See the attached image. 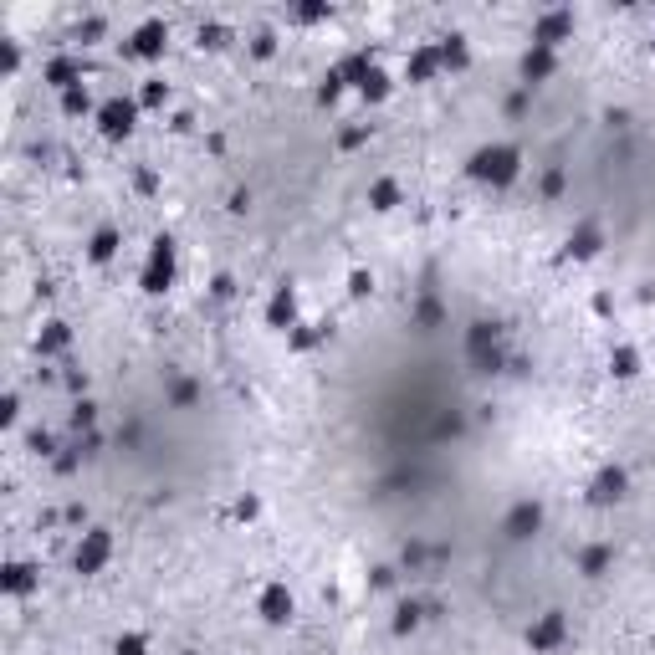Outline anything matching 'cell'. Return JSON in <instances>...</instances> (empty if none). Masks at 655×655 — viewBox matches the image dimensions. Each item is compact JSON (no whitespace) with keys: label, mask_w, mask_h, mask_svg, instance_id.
<instances>
[{"label":"cell","mask_w":655,"mask_h":655,"mask_svg":"<svg viewBox=\"0 0 655 655\" xmlns=\"http://www.w3.org/2000/svg\"><path fill=\"white\" fill-rule=\"evenodd\" d=\"M16 67H21V47H16V41H6V77H16Z\"/></svg>","instance_id":"obj_41"},{"label":"cell","mask_w":655,"mask_h":655,"mask_svg":"<svg viewBox=\"0 0 655 655\" xmlns=\"http://www.w3.org/2000/svg\"><path fill=\"white\" fill-rule=\"evenodd\" d=\"M57 103H62V113H67V118H87V113H98V108H93V93H87V82H77V87H67V93H57Z\"/></svg>","instance_id":"obj_25"},{"label":"cell","mask_w":655,"mask_h":655,"mask_svg":"<svg viewBox=\"0 0 655 655\" xmlns=\"http://www.w3.org/2000/svg\"><path fill=\"white\" fill-rule=\"evenodd\" d=\"M118 251H123V231H118L113 221H103L93 236H87V261H93V267H108Z\"/></svg>","instance_id":"obj_14"},{"label":"cell","mask_w":655,"mask_h":655,"mask_svg":"<svg viewBox=\"0 0 655 655\" xmlns=\"http://www.w3.org/2000/svg\"><path fill=\"white\" fill-rule=\"evenodd\" d=\"M113 528H103V522H93V528H82L77 543H72V574L82 579H98L108 563H113Z\"/></svg>","instance_id":"obj_3"},{"label":"cell","mask_w":655,"mask_h":655,"mask_svg":"<svg viewBox=\"0 0 655 655\" xmlns=\"http://www.w3.org/2000/svg\"><path fill=\"white\" fill-rule=\"evenodd\" d=\"M563 640H569V615H563V609H543V615L528 625V650L533 655H553Z\"/></svg>","instance_id":"obj_7"},{"label":"cell","mask_w":655,"mask_h":655,"mask_svg":"<svg viewBox=\"0 0 655 655\" xmlns=\"http://www.w3.org/2000/svg\"><path fill=\"white\" fill-rule=\"evenodd\" d=\"M261 323H267L272 333H292L297 323H302V308H297V287H272V297H267V308H261Z\"/></svg>","instance_id":"obj_10"},{"label":"cell","mask_w":655,"mask_h":655,"mask_svg":"<svg viewBox=\"0 0 655 655\" xmlns=\"http://www.w3.org/2000/svg\"><path fill=\"white\" fill-rule=\"evenodd\" d=\"M517 72H522V82H548L553 72H558V52L553 47H528V52H522V62H517Z\"/></svg>","instance_id":"obj_15"},{"label":"cell","mask_w":655,"mask_h":655,"mask_svg":"<svg viewBox=\"0 0 655 655\" xmlns=\"http://www.w3.org/2000/svg\"><path fill=\"white\" fill-rule=\"evenodd\" d=\"M609 563H615V548H609V543H589V548H579V574H584V579H604V574H609Z\"/></svg>","instance_id":"obj_21"},{"label":"cell","mask_w":655,"mask_h":655,"mask_svg":"<svg viewBox=\"0 0 655 655\" xmlns=\"http://www.w3.org/2000/svg\"><path fill=\"white\" fill-rule=\"evenodd\" d=\"M441 318H446V313H441V302H435V297H420V308H415V323H420V328H435Z\"/></svg>","instance_id":"obj_33"},{"label":"cell","mask_w":655,"mask_h":655,"mask_svg":"<svg viewBox=\"0 0 655 655\" xmlns=\"http://www.w3.org/2000/svg\"><path fill=\"white\" fill-rule=\"evenodd\" d=\"M389 93H395V77L374 62V72L359 82V98H364V103H389Z\"/></svg>","instance_id":"obj_24"},{"label":"cell","mask_w":655,"mask_h":655,"mask_svg":"<svg viewBox=\"0 0 655 655\" xmlns=\"http://www.w3.org/2000/svg\"><path fill=\"white\" fill-rule=\"evenodd\" d=\"M200 41H210V47H226V31H221V26H200Z\"/></svg>","instance_id":"obj_40"},{"label":"cell","mask_w":655,"mask_h":655,"mask_svg":"<svg viewBox=\"0 0 655 655\" xmlns=\"http://www.w3.org/2000/svg\"><path fill=\"white\" fill-rule=\"evenodd\" d=\"M522 149L512 144V139H492V144H476L471 154H466V180L471 185H487V190H512L517 180H522Z\"/></svg>","instance_id":"obj_1"},{"label":"cell","mask_w":655,"mask_h":655,"mask_svg":"<svg viewBox=\"0 0 655 655\" xmlns=\"http://www.w3.org/2000/svg\"><path fill=\"white\" fill-rule=\"evenodd\" d=\"M0 589H6L11 599H26V594L36 589V563H26V558H11L6 569H0Z\"/></svg>","instance_id":"obj_16"},{"label":"cell","mask_w":655,"mask_h":655,"mask_svg":"<svg viewBox=\"0 0 655 655\" xmlns=\"http://www.w3.org/2000/svg\"><path fill=\"white\" fill-rule=\"evenodd\" d=\"M139 113H144L139 98H123V93H118V98H103V103H98L93 123H98V134H103L108 144H123V139L139 128Z\"/></svg>","instance_id":"obj_5"},{"label":"cell","mask_w":655,"mask_h":655,"mask_svg":"<svg viewBox=\"0 0 655 655\" xmlns=\"http://www.w3.org/2000/svg\"><path fill=\"white\" fill-rule=\"evenodd\" d=\"M369 292H374V277H369L364 267H354V272H348V297L359 302V297H369Z\"/></svg>","instance_id":"obj_35"},{"label":"cell","mask_w":655,"mask_h":655,"mask_svg":"<svg viewBox=\"0 0 655 655\" xmlns=\"http://www.w3.org/2000/svg\"><path fill=\"white\" fill-rule=\"evenodd\" d=\"M640 369H645V354H640V348L635 343H615V348H609V374H615V379H640Z\"/></svg>","instance_id":"obj_19"},{"label":"cell","mask_w":655,"mask_h":655,"mask_svg":"<svg viewBox=\"0 0 655 655\" xmlns=\"http://www.w3.org/2000/svg\"><path fill=\"white\" fill-rule=\"evenodd\" d=\"M113 655H149V635L144 630H123L113 640Z\"/></svg>","instance_id":"obj_27"},{"label":"cell","mask_w":655,"mask_h":655,"mask_svg":"<svg viewBox=\"0 0 655 655\" xmlns=\"http://www.w3.org/2000/svg\"><path fill=\"white\" fill-rule=\"evenodd\" d=\"M231 517H236V522H256V517H261V497H256V492H241V497L231 502Z\"/></svg>","instance_id":"obj_29"},{"label":"cell","mask_w":655,"mask_h":655,"mask_svg":"<svg viewBox=\"0 0 655 655\" xmlns=\"http://www.w3.org/2000/svg\"><path fill=\"white\" fill-rule=\"evenodd\" d=\"M343 98V77H338V67H328V77L318 82V103H338Z\"/></svg>","instance_id":"obj_32"},{"label":"cell","mask_w":655,"mask_h":655,"mask_svg":"<svg viewBox=\"0 0 655 655\" xmlns=\"http://www.w3.org/2000/svg\"><path fill=\"white\" fill-rule=\"evenodd\" d=\"M41 82H52L57 93H67V87L82 82V62H77V57H52L47 67H41Z\"/></svg>","instance_id":"obj_20"},{"label":"cell","mask_w":655,"mask_h":655,"mask_svg":"<svg viewBox=\"0 0 655 655\" xmlns=\"http://www.w3.org/2000/svg\"><path fill=\"white\" fill-rule=\"evenodd\" d=\"M67 348H72V328H67L62 318L41 323V333H36V354H41V359H57V354H67Z\"/></svg>","instance_id":"obj_17"},{"label":"cell","mask_w":655,"mask_h":655,"mask_svg":"<svg viewBox=\"0 0 655 655\" xmlns=\"http://www.w3.org/2000/svg\"><path fill=\"white\" fill-rule=\"evenodd\" d=\"M256 620L267 630H287L297 620V594H292L287 579H267L256 589Z\"/></svg>","instance_id":"obj_4"},{"label":"cell","mask_w":655,"mask_h":655,"mask_svg":"<svg viewBox=\"0 0 655 655\" xmlns=\"http://www.w3.org/2000/svg\"><path fill=\"white\" fill-rule=\"evenodd\" d=\"M400 200H405V190H400V180H389V174L369 185V210H379V215L400 210Z\"/></svg>","instance_id":"obj_23"},{"label":"cell","mask_w":655,"mask_h":655,"mask_svg":"<svg viewBox=\"0 0 655 655\" xmlns=\"http://www.w3.org/2000/svg\"><path fill=\"white\" fill-rule=\"evenodd\" d=\"M169 405L190 410V405H195V384H190V379H174V384H169Z\"/></svg>","instance_id":"obj_34"},{"label":"cell","mask_w":655,"mask_h":655,"mask_svg":"<svg viewBox=\"0 0 655 655\" xmlns=\"http://www.w3.org/2000/svg\"><path fill=\"white\" fill-rule=\"evenodd\" d=\"M543 195H548V200L563 195V169H548V174H543Z\"/></svg>","instance_id":"obj_39"},{"label":"cell","mask_w":655,"mask_h":655,"mask_svg":"<svg viewBox=\"0 0 655 655\" xmlns=\"http://www.w3.org/2000/svg\"><path fill=\"white\" fill-rule=\"evenodd\" d=\"M93 420H98V405H93V400H82V405H72V430H77V435H82V430H87V435H93Z\"/></svg>","instance_id":"obj_31"},{"label":"cell","mask_w":655,"mask_h":655,"mask_svg":"<svg viewBox=\"0 0 655 655\" xmlns=\"http://www.w3.org/2000/svg\"><path fill=\"white\" fill-rule=\"evenodd\" d=\"M134 98H139V108H164L169 103V82L164 77H144V87H139Z\"/></svg>","instance_id":"obj_26"},{"label":"cell","mask_w":655,"mask_h":655,"mask_svg":"<svg viewBox=\"0 0 655 655\" xmlns=\"http://www.w3.org/2000/svg\"><path fill=\"white\" fill-rule=\"evenodd\" d=\"M435 52H441V72H466L471 67V41L461 31L441 36V41H435Z\"/></svg>","instance_id":"obj_18"},{"label":"cell","mask_w":655,"mask_h":655,"mask_svg":"<svg viewBox=\"0 0 655 655\" xmlns=\"http://www.w3.org/2000/svg\"><path fill=\"white\" fill-rule=\"evenodd\" d=\"M174 277H180V246H174V236H154L144 251V267H139V292L164 297L174 287Z\"/></svg>","instance_id":"obj_2"},{"label":"cell","mask_w":655,"mask_h":655,"mask_svg":"<svg viewBox=\"0 0 655 655\" xmlns=\"http://www.w3.org/2000/svg\"><path fill=\"white\" fill-rule=\"evenodd\" d=\"M323 328H328V323H297V328L287 333V343H292V348H313L318 338H328Z\"/></svg>","instance_id":"obj_28"},{"label":"cell","mask_w":655,"mask_h":655,"mask_svg":"<svg viewBox=\"0 0 655 655\" xmlns=\"http://www.w3.org/2000/svg\"><path fill=\"white\" fill-rule=\"evenodd\" d=\"M272 52H277V36H272V31H256V36H251V57L267 62Z\"/></svg>","instance_id":"obj_36"},{"label":"cell","mask_w":655,"mask_h":655,"mask_svg":"<svg viewBox=\"0 0 655 655\" xmlns=\"http://www.w3.org/2000/svg\"><path fill=\"white\" fill-rule=\"evenodd\" d=\"M563 41H574V11H538L533 16V47H563Z\"/></svg>","instance_id":"obj_11"},{"label":"cell","mask_w":655,"mask_h":655,"mask_svg":"<svg viewBox=\"0 0 655 655\" xmlns=\"http://www.w3.org/2000/svg\"><path fill=\"white\" fill-rule=\"evenodd\" d=\"M16 410H21V400H16V389H11V395H6V405H0V415H6V420H16Z\"/></svg>","instance_id":"obj_42"},{"label":"cell","mask_w":655,"mask_h":655,"mask_svg":"<svg viewBox=\"0 0 655 655\" xmlns=\"http://www.w3.org/2000/svg\"><path fill=\"white\" fill-rule=\"evenodd\" d=\"M164 47H169V26H164L159 16H149V21L134 26V36H128V47H123V52L134 57V62H159Z\"/></svg>","instance_id":"obj_9"},{"label":"cell","mask_w":655,"mask_h":655,"mask_svg":"<svg viewBox=\"0 0 655 655\" xmlns=\"http://www.w3.org/2000/svg\"><path fill=\"white\" fill-rule=\"evenodd\" d=\"M369 139V128H343V134H338V149H359Z\"/></svg>","instance_id":"obj_38"},{"label":"cell","mask_w":655,"mask_h":655,"mask_svg":"<svg viewBox=\"0 0 655 655\" xmlns=\"http://www.w3.org/2000/svg\"><path fill=\"white\" fill-rule=\"evenodd\" d=\"M441 77V52H435V41H415L410 57H405V82L410 87H425Z\"/></svg>","instance_id":"obj_13"},{"label":"cell","mask_w":655,"mask_h":655,"mask_svg":"<svg viewBox=\"0 0 655 655\" xmlns=\"http://www.w3.org/2000/svg\"><path fill=\"white\" fill-rule=\"evenodd\" d=\"M420 625V609L415 604H400V615H395V635H405V630H415Z\"/></svg>","instance_id":"obj_37"},{"label":"cell","mask_w":655,"mask_h":655,"mask_svg":"<svg viewBox=\"0 0 655 655\" xmlns=\"http://www.w3.org/2000/svg\"><path fill=\"white\" fill-rule=\"evenodd\" d=\"M466 354H471L476 364L492 359V354H497V328H492V323H471V328H466Z\"/></svg>","instance_id":"obj_22"},{"label":"cell","mask_w":655,"mask_h":655,"mask_svg":"<svg viewBox=\"0 0 655 655\" xmlns=\"http://www.w3.org/2000/svg\"><path fill=\"white\" fill-rule=\"evenodd\" d=\"M543 517H548V512H543L538 497H517V502L507 507V517H502V533H507L512 543H528V538L543 528Z\"/></svg>","instance_id":"obj_8"},{"label":"cell","mask_w":655,"mask_h":655,"mask_svg":"<svg viewBox=\"0 0 655 655\" xmlns=\"http://www.w3.org/2000/svg\"><path fill=\"white\" fill-rule=\"evenodd\" d=\"M292 21L297 26H318V21H328V6H323V0H308V6L292 11Z\"/></svg>","instance_id":"obj_30"},{"label":"cell","mask_w":655,"mask_h":655,"mask_svg":"<svg viewBox=\"0 0 655 655\" xmlns=\"http://www.w3.org/2000/svg\"><path fill=\"white\" fill-rule=\"evenodd\" d=\"M625 492H630V471L609 461V466H599V471L589 476V487H584V502H589L594 512H604V507L625 502Z\"/></svg>","instance_id":"obj_6"},{"label":"cell","mask_w":655,"mask_h":655,"mask_svg":"<svg viewBox=\"0 0 655 655\" xmlns=\"http://www.w3.org/2000/svg\"><path fill=\"white\" fill-rule=\"evenodd\" d=\"M563 256H569V261H599L604 256V226L599 221H579L569 236H563Z\"/></svg>","instance_id":"obj_12"}]
</instances>
